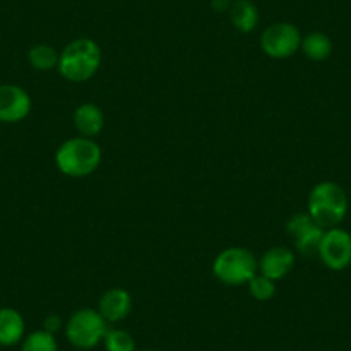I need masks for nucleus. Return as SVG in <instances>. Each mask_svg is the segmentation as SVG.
<instances>
[{"label": "nucleus", "mask_w": 351, "mask_h": 351, "mask_svg": "<svg viewBox=\"0 0 351 351\" xmlns=\"http://www.w3.org/2000/svg\"><path fill=\"white\" fill-rule=\"evenodd\" d=\"M99 313L107 320V324H117L128 319L133 310V298L130 291L123 288L107 289L99 300Z\"/></svg>", "instance_id": "obj_11"}, {"label": "nucleus", "mask_w": 351, "mask_h": 351, "mask_svg": "<svg viewBox=\"0 0 351 351\" xmlns=\"http://www.w3.org/2000/svg\"><path fill=\"white\" fill-rule=\"evenodd\" d=\"M286 231L295 241V248L298 250L302 255L312 256L317 255L319 252L320 241L326 232V229L320 228L315 221L308 215V212H302V214H295L286 224Z\"/></svg>", "instance_id": "obj_8"}, {"label": "nucleus", "mask_w": 351, "mask_h": 351, "mask_svg": "<svg viewBox=\"0 0 351 351\" xmlns=\"http://www.w3.org/2000/svg\"><path fill=\"white\" fill-rule=\"evenodd\" d=\"M102 344L106 351H136V341L133 334L124 329H116V327L112 329L109 327Z\"/></svg>", "instance_id": "obj_18"}, {"label": "nucleus", "mask_w": 351, "mask_h": 351, "mask_svg": "<svg viewBox=\"0 0 351 351\" xmlns=\"http://www.w3.org/2000/svg\"><path fill=\"white\" fill-rule=\"evenodd\" d=\"M28 62L35 71L49 73V71L57 69V66H59V52L52 45L38 43V45H33L28 50Z\"/></svg>", "instance_id": "obj_16"}, {"label": "nucleus", "mask_w": 351, "mask_h": 351, "mask_svg": "<svg viewBox=\"0 0 351 351\" xmlns=\"http://www.w3.org/2000/svg\"><path fill=\"white\" fill-rule=\"evenodd\" d=\"M73 124L80 136L95 140V136H99L106 128V116L97 104L86 102L74 109Z\"/></svg>", "instance_id": "obj_12"}, {"label": "nucleus", "mask_w": 351, "mask_h": 351, "mask_svg": "<svg viewBox=\"0 0 351 351\" xmlns=\"http://www.w3.org/2000/svg\"><path fill=\"white\" fill-rule=\"evenodd\" d=\"M300 50L306 59L313 60V62H322V60L329 59L330 53H332V40L326 33L312 32L303 36Z\"/></svg>", "instance_id": "obj_15"}, {"label": "nucleus", "mask_w": 351, "mask_h": 351, "mask_svg": "<svg viewBox=\"0 0 351 351\" xmlns=\"http://www.w3.org/2000/svg\"><path fill=\"white\" fill-rule=\"evenodd\" d=\"M25 336L26 322L23 313L11 306L0 308V346L11 348L21 344Z\"/></svg>", "instance_id": "obj_13"}, {"label": "nucleus", "mask_w": 351, "mask_h": 351, "mask_svg": "<svg viewBox=\"0 0 351 351\" xmlns=\"http://www.w3.org/2000/svg\"><path fill=\"white\" fill-rule=\"evenodd\" d=\"M141 351H157V350H141Z\"/></svg>", "instance_id": "obj_22"}, {"label": "nucleus", "mask_w": 351, "mask_h": 351, "mask_svg": "<svg viewBox=\"0 0 351 351\" xmlns=\"http://www.w3.org/2000/svg\"><path fill=\"white\" fill-rule=\"evenodd\" d=\"M32 97L19 84H0V123L16 124L32 112Z\"/></svg>", "instance_id": "obj_9"}, {"label": "nucleus", "mask_w": 351, "mask_h": 351, "mask_svg": "<svg viewBox=\"0 0 351 351\" xmlns=\"http://www.w3.org/2000/svg\"><path fill=\"white\" fill-rule=\"evenodd\" d=\"M246 286H248L250 296L256 302H269L276 296V281L265 278L260 272H256Z\"/></svg>", "instance_id": "obj_19"}, {"label": "nucleus", "mask_w": 351, "mask_h": 351, "mask_svg": "<svg viewBox=\"0 0 351 351\" xmlns=\"http://www.w3.org/2000/svg\"><path fill=\"white\" fill-rule=\"evenodd\" d=\"M62 327H64V319L59 315V313H50V315H47L45 320H43V329H45L47 332L53 334V336H56Z\"/></svg>", "instance_id": "obj_20"}, {"label": "nucleus", "mask_w": 351, "mask_h": 351, "mask_svg": "<svg viewBox=\"0 0 351 351\" xmlns=\"http://www.w3.org/2000/svg\"><path fill=\"white\" fill-rule=\"evenodd\" d=\"M102 162V148L93 138L74 136L59 145L56 152V165L64 176L81 180L99 169Z\"/></svg>", "instance_id": "obj_1"}, {"label": "nucleus", "mask_w": 351, "mask_h": 351, "mask_svg": "<svg viewBox=\"0 0 351 351\" xmlns=\"http://www.w3.org/2000/svg\"><path fill=\"white\" fill-rule=\"evenodd\" d=\"M258 272V258L243 246H229L222 250L212 263V274L226 286L248 285Z\"/></svg>", "instance_id": "obj_4"}, {"label": "nucleus", "mask_w": 351, "mask_h": 351, "mask_svg": "<svg viewBox=\"0 0 351 351\" xmlns=\"http://www.w3.org/2000/svg\"><path fill=\"white\" fill-rule=\"evenodd\" d=\"M231 0H212V9L217 12H222V11H229V8H231Z\"/></svg>", "instance_id": "obj_21"}, {"label": "nucleus", "mask_w": 351, "mask_h": 351, "mask_svg": "<svg viewBox=\"0 0 351 351\" xmlns=\"http://www.w3.org/2000/svg\"><path fill=\"white\" fill-rule=\"evenodd\" d=\"M296 256L288 246H272L258 258V272L272 281H281L293 271Z\"/></svg>", "instance_id": "obj_10"}, {"label": "nucleus", "mask_w": 351, "mask_h": 351, "mask_svg": "<svg viewBox=\"0 0 351 351\" xmlns=\"http://www.w3.org/2000/svg\"><path fill=\"white\" fill-rule=\"evenodd\" d=\"M317 255L327 269L343 271L351 263V234L339 226L326 229Z\"/></svg>", "instance_id": "obj_7"}, {"label": "nucleus", "mask_w": 351, "mask_h": 351, "mask_svg": "<svg viewBox=\"0 0 351 351\" xmlns=\"http://www.w3.org/2000/svg\"><path fill=\"white\" fill-rule=\"evenodd\" d=\"M308 215L322 229L337 228L348 214V195L334 181L317 183L308 193Z\"/></svg>", "instance_id": "obj_3"}, {"label": "nucleus", "mask_w": 351, "mask_h": 351, "mask_svg": "<svg viewBox=\"0 0 351 351\" xmlns=\"http://www.w3.org/2000/svg\"><path fill=\"white\" fill-rule=\"evenodd\" d=\"M19 351H59V344L53 334L47 332L45 329H38L26 334Z\"/></svg>", "instance_id": "obj_17"}, {"label": "nucleus", "mask_w": 351, "mask_h": 351, "mask_svg": "<svg viewBox=\"0 0 351 351\" xmlns=\"http://www.w3.org/2000/svg\"><path fill=\"white\" fill-rule=\"evenodd\" d=\"M302 33L293 23L279 21L267 26L260 36V47L271 59L282 60L295 56L302 47Z\"/></svg>", "instance_id": "obj_6"}, {"label": "nucleus", "mask_w": 351, "mask_h": 351, "mask_svg": "<svg viewBox=\"0 0 351 351\" xmlns=\"http://www.w3.org/2000/svg\"><path fill=\"white\" fill-rule=\"evenodd\" d=\"M109 330V324L93 308H80L67 319L66 337L77 350H92L99 346Z\"/></svg>", "instance_id": "obj_5"}, {"label": "nucleus", "mask_w": 351, "mask_h": 351, "mask_svg": "<svg viewBox=\"0 0 351 351\" xmlns=\"http://www.w3.org/2000/svg\"><path fill=\"white\" fill-rule=\"evenodd\" d=\"M102 64V50L92 38H76L59 52V71L64 80L71 83H84L92 80Z\"/></svg>", "instance_id": "obj_2"}, {"label": "nucleus", "mask_w": 351, "mask_h": 351, "mask_svg": "<svg viewBox=\"0 0 351 351\" xmlns=\"http://www.w3.org/2000/svg\"><path fill=\"white\" fill-rule=\"evenodd\" d=\"M229 19L239 33H252L260 21L258 8L252 0H234L229 8Z\"/></svg>", "instance_id": "obj_14"}]
</instances>
